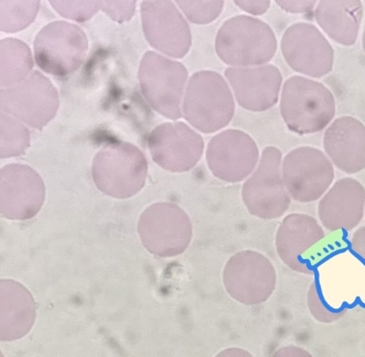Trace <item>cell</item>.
Listing matches in <instances>:
<instances>
[{"mask_svg":"<svg viewBox=\"0 0 365 357\" xmlns=\"http://www.w3.org/2000/svg\"><path fill=\"white\" fill-rule=\"evenodd\" d=\"M277 4L288 12L298 14V12H309L315 6L316 1H281L277 0Z\"/></svg>","mask_w":365,"mask_h":357,"instance_id":"cell-31","label":"cell"},{"mask_svg":"<svg viewBox=\"0 0 365 357\" xmlns=\"http://www.w3.org/2000/svg\"><path fill=\"white\" fill-rule=\"evenodd\" d=\"M190 21L197 24L212 23L222 12L224 1H177Z\"/></svg>","mask_w":365,"mask_h":357,"instance_id":"cell-27","label":"cell"},{"mask_svg":"<svg viewBox=\"0 0 365 357\" xmlns=\"http://www.w3.org/2000/svg\"><path fill=\"white\" fill-rule=\"evenodd\" d=\"M362 43H364V52H365V28H364V38H362Z\"/></svg>","mask_w":365,"mask_h":357,"instance_id":"cell-35","label":"cell"},{"mask_svg":"<svg viewBox=\"0 0 365 357\" xmlns=\"http://www.w3.org/2000/svg\"><path fill=\"white\" fill-rule=\"evenodd\" d=\"M284 60L296 72L322 78L331 72L334 51L315 26L294 24L284 31L281 43Z\"/></svg>","mask_w":365,"mask_h":357,"instance_id":"cell-17","label":"cell"},{"mask_svg":"<svg viewBox=\"0 0 365 357\" xmlns=\"http://www.w3.org/2000/svg\"><path fill=\"white\" fill-rule=\"evenodd\" d=\"M31 135L19 119L1 113V159L19 157L30 147Z\"/></svg>","mask_w":365,"mask_h":357,"instance_id":"cell-24","label":"cell"},{"mask_svg":"<svg viewBox=\"0 0 365 357\" xmlns=\"http://www.w3.org/2000/svg\"><path fill=\"white\" fill-rule=\"evenodd\" d=\"M34 48L36 64L43 72L65 78L84 62L88 40L76 24L53 21L38 31Z\"/></svg>","mask_w":365,"mask_h":357,"instance_id":"cell-9","label":"cell"},{"mask_svg":"<svg viewBox=\"0 0 365 357\" xmlns=\"http://www.w3.org/2000/svg\"><path fill=\"white\" fill-rule=\"evenodd\" d=\"M324 237V230L315 218L293 213L284 218L277 229V256L292 271L314 274L317 247Z\"/></svg>","mask_w":365,"mask_h":357,"instance_id":"cell-12","label":"cell"},{"mask_svg":"<svg viewBox=\"0 0 365 357\" xmlns=\"http://www.w3.org/2000/svg\"><path fill=\"white\" fill-rule=\"evenodd\" d=\"M148 165L135 145L112 142L102 148L93 160L92 177L98 190L116 199H128L145 186Z\"/></svg>","mask_w":365,"mask_h":357,"instance_id":"cell-1","label":"cell"},{"mask_svg":"<svg viewBox=\"0 0 365 357\" xmlns=\"http://www.w3.org/2000/svg\"><path fill=\"white\" fill-rule=\"evenodd\" d=\"M307 299H308V307L311 314L319 322L330 324V323L341 319L343 316L346 314V308L337 309V308H333L332 306L328 304L324 296H323L318 281H313L312 285L309 289Z\"/></svg>","mask_w":365,"mask_h":357,"instance_id":"cell-26","label":"cell"},{"mask_svg":"<svg viewBox=\"0 0 365 357\" xmlns=\"http://www.w3.org/2000/svg\"><path fill=\"white\" fill-rule=\"evenodd\" d=\"M153 162L165 171L185 173L193 169L204 152V140L184 123H165L148 138Z\"/></svg>","mask_w":365,"mask_h":357,"instance_id":"cell-14","label":"cell"},{"mask_svg":"<svg viewBox=\"0 0 365 357\" xmlns=\"http://www.w3.org/2000/svg\"><path fill=\"white\" fill-rule=\"evenodd\" d=\"M272 357H313L306 349L302 347L288 346L282 347L274 352V356Z\"/></svg>","mask_w":365,"mask_h":357,"instance_id":"cell-33","label":"cell"},{"mask_svg":"<svg viewBox=\"0 0 365 357\" xmlns=\"http://www.w3.org/2000/svg\"><path fill=\"white\" fill-rule=\"evenodd\" d=\"M259 150L254 138L238 130H227L215 135L206 150L211 173L223 182L240 183L254 173Z\"/></svg>","mask_w":365,"mask_h":357,"instance_id":"cell-13","label":"cell"},{"mask_svg":"<svg viewBox=\"0 0 365 357\" xmlns=\"http://www.w3.org/2000/svg\"><path fill=\"white\" fill-rule=\"evenodd\" d=\"M101 9L113 21L123 23L133 18L135 1H101Z\"/></svg>","mask_w":365,"mask_h":357,"instance_id":"cell-29","label":"cell"},{"mask_svg":"<svg viewBox=\"0 0 365 357\" xmlns=\"http://www.w3.org/2000/svg\"><path fill=\"white\" fill-rule=\"evenodd\" d=\"M50 4L61 16L76 21H88L101 9V1H50Z\"/></svg>","mask_w":365,"mask_h":357,"instance_id":"cell-28","label":"cell"},{"mask_svg":"<svg viewBox=\"0 0 365 357\" xmlns=\"http://www.w3.org/2000/svg\"><path fill=\"white\" fill-rule=\"evenodd\" d=\"M365 188L352 178L338 180L318 205L319 219L329 232H350L364 215Z\"/></svg>","mask_w":365,"mask_h":357,"instance_id":"cell-19","label":"cell"},{"mask_svg":"<svg viewBox=\"0 0 365 357\" xmlns=\"http://www.w3.org/2000/svg\"><path fill=\"white\" fill-rule=\"evenodd\" d=\"M0 212L11 220L35 217L46 198L43 179L33 167L6 165L0 171Z\"/></svg>","mask_w":365,"mask_h":357,"instance_id":"cell-16","label":"cell"},{"mask_svg":"<svg viewBox=\"0 0 365 357\" xmlns=\"http://www.w3.org/2000/svg\"><path fill=\"white\" fill-rule=\"evenodd\" d=\"M350 245L357 256L365 262V227L359 228L352 235Z\"/></svg>","mask_w":365,"mask_h":357,"instance_id":"cell-32","label":"cell"},{"mask_svg":"<svg viewBox=\"0 0 365 357\" xmlns=\"http://www.w3.org/2000/svg\"><path fill=\"white\" fill-rule=\"evenodd\" d=\"M0 340L9 342L23 338L35 325V299L23 284L14 280L0 281Z\"/></svg>","mask_w":365,"mask_h":357,"instance_id":"cell-21","label":"cell"},{"mask_svg":"<svg viewBox=\"0 0 365 357\" xmlns=\"http://www.w3.org/2000/svg\"><path fill=\"white\" fill-rule=\"evenodd\" d=\"M281 113L289 130L311 135L324 130L335 115V99L322 83L294 76L284 84Z\"/></svg>","mask_w":365,"mask_h":357,"instance_id":"cell-3","label":"cell"},{"mask_svg":"<svg viewBox=\"0 0 365 357\" xmlns=\"http://www.w3.org/2000/svg\"><path fill=\"white\" fill-rule=\"evenodd\" d=\"M138 234L143 247L155 256L174 257L188 249L193 227L188 214L176 204H153L138 221Z\"/></svg>","mask_w":365,"mask_h":357,"instance_id":"cell-7","label":"cell"},{"mask_svg":"<svg viewBox=\"0 0 365 357\" xmlns=\"http://www.w3.org/2000/svg\"><path fill=\"white\" fill-rule=\"evenodd\" d=\"M324 149L331 161L346 174L365 169V126L359 119H336L324 135Z\"/></svg>","mask_w":365,"mask_h":357,"instance_id":"cell-20","label":"cell"},{"mask_svg":"<svg viewBox=\"0 0 365 357\" xmlns=\"http://www.w3.org/2000/svg\"><path fill=\"white\" fill-rule=\"evenodd\" d=\"M226 292L245 306L260 305L272 297L277 286V271L269 257L245 249L226 262L223 271Z\"/></svg>","mask_w":365,"mask_h":357,"instance_id":"cell-8","label":"cell"},{"mask_svg":"<svg viewBox=\"0 0 365 357\" xmlns=\"http://www.w3.org/2000/svg\"><path fill=\"white\" fill-rule=\"evenodd\" d=\"M235 111L230 86L219 73L200 71L190 78L182 114L196 130L204 133L222 130L232 120Z\"/></svg>","mask_w":365,"mask_h":357,"instance_id":"cell-2","label":"cell"},{"mask_svg":"<svg viewBox=\"0 0 365 357\" xmlns=\"http://www.w3.org/2000/svg\"><path fill=\"white\" fill-rule=\"evenodd\" d=\"M364 6L359 0L327 1L318 4L315 11L319 26L336 43L352 46L356 43Z\"/></svg>","mask_w":365,"mask_h":357,"instance_id":"cell-22","label":"cell"},{"mask_svg":"<svg viewBox=\"0 0 365 357\" xmlns=\"http://www.w3.org/2000/svg\"><path fill=\"white\" fill-rule=\"evenodd\" d=\"M1 113L41 130L59 109V94L47 77L34 71L21 83L1 89Z\"/></svg>","mask_w":365,"mask_h":357,"instance_id":"cell-10","label":"cell"},{"mask_svg":"<svg viewBox=\"0 0 365 357\" xmlns=\"http://www.w3.org/2000/svg\"><path fill=\"white\" fill-rule=\"evenodd\" d=\"M242 196L248 212L260 219H277L288 211L291 197L283 179L281 150H262L259 166L243 184Z\"/></svg>","mask_w":365,"mask_h":357,"instance_id":"cell-5","label":"cell"},{"mask_svg":"<svg viewBox=\"0 0 365 357\" xmlns=\"http://www.w3.org/2000/svg\"><path fill=\"white\" fill-rule=\"evenodd\" d=\"M40 1H1V31H23L36 19Z\"/></svg>","mask_w":365,"mask_h":357,"instance_id":"cell-25","label":"cell"},{"mask_svg":"<svg viewBox=\"0 0 365 357\" xmlns=\"http://www.w3.org/2000/svg\"><path fill=\"white\" fill-rule=\"evenodd\" d=\"M188 70L182 63L155 52L143 56L138 80L145 98L157 113L177 120L182 118L181 102Z\"/></svg>","mask_w":365,"mask_h":357,"instance_id":"cell-6","label":"cell"},{"mask_svg":"<svg viewBox=\"0 0 365 357\" xmlns=\"http://www.w3.org/2000/svg\"><path fill=\"white\" fill-rule=\"evenodd\" d=\"M236 6H240L243 11L248 14H255V16H262L269 11L271 6V1H235Z\"/></svg>","mask_w":365,"mask_h":357,"instance_id":"cell-30","label":"cell"},{"mask_svg":"<svg viewBox=\"0 0 365 357\" xmlns=\"http://www.w3.org/2000/svg\"><path fill=\"white\" fill-rule=\"evenodd\" d=\"M283 179L289 197L310 203L324 196L334 180L332 162L320 150L301 147L284 157Z\"/></svg>","mask_w":365,"mask_h":357,"instance_id":"cell-11","label":"cell"},{"mask_svg":"<svg viewBox=\"0 0 365 357\" xmlns=\"http://www.w3.org/2000/svg\"><path fill=\"white\" fill-rule=\"evenodd\" d=\"M143 30L148 42L169 57L181 59L192 45L191 30L172 1H143Z\"/></svg>","mask_w":365,"mask_h":357,"instance_id":"cell-15","label":"cell"},{"mask_svg":"<svg viewBox=\"0 0 365 357\" xmlns=\"http://www.w3.org/2000/svg\"><path fill=\"white\" fill-rule=\"evenodd\" d=\"M236 100L247 110L262 113L276 105L283 83L281 72L274 65L225 70Z\"/></svg>","mask_w":365,"mask_h":357,"instance_id":"cell-18","label":"cell"},{"mask_svg":"<svg viewBox=\"0 0 365 357\" xmlns=\"http://www.w3.org/2000/svg\"><path fill=\"white\" fill-rule=\"evenodd\" d=\"M1 88L21 83L30 76L34 68L30 48L14 38L1 40Z\"/></svg>","mask_w":365,"mask_h":357,"instance_id":"cell-23","label":"cell"},{"mask_svg":"<svg viewBox=\"0 0 365 357\" xmlns=\"http://www.w3.org/2000/svg\"><path fill=\"white\" fill-rule=\"evenodd\" d=\"M215 357H254V356L240 347H230V348H226L219 352Z\"/></svg>","mask_w":365,"mask_h":357,"instance_id":"cell-34","label":"cell"},{"mask_svg":"<svg viewBox=\"0 0 365 357\" xmlns=\"http://www.w3.org/2000/svg\"><path fill=\"white\" fill-rule=\"evenodd\" d=\"M276 35L259 19L237 16L223 24L216 36L218 57L230 66L264 65L276 55Z\"/></svg>","mask_w":365,"mask_h":357,"instance_id":"cell-4","label":"cell"}]
</instances>
